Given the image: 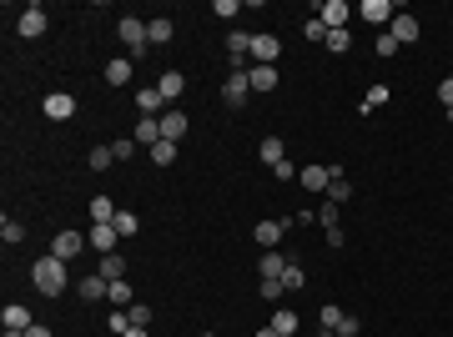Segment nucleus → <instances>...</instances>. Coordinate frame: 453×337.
Instances as JSON below:
<instances>
[{"label":"nucleus","instance_id":"ea45409f","mask_svg":"<svg viewBox=\"0 0 453 337\" xmlns=\"http://www.w3.org/2000/svg\"><path fill=\"white\" fill-rule=\"evenodd\" d=\"M343 317H348V312H337V307L327 302V307H322V332H337V327H343Z\"/></svg>","mask_w":453,"mask_h":337},{"label":"nucleus","instance_id":"1a4fd4ad","mask_svg":"<svg viewBox=\"0 0 453 337\" xmlns=\"http://www.w3.org/2000/svg\"><path fill=\"white\" fill-rule=\"evenodd\" d=\"M81 247H86V237H81V232H55V242H50V257L71 262V257H81Z\"/></svg>","mask_w":453,"mask_h":337},{"label":"nucleus","instance_id":"c03bdc74","mask_svg":"<svg viewBox=\"0 0 453 337\" xmlns=\"http://www.w3.org/2000/svg\"><path fill=\"white\" fill-rule=\"evenodd\" d=\"M317 221H322V227H337V201H322V211H317Z\"/></svg>","mask_w":453,"mask_h":337},{"label":"nucleus","instance_id":"4be33fe9","mask_svg":"<svg viewBox=\"0 0 453 337\" xmlns=\"http://www.w3.org/2000/svg\"><path fill=\"white\" fill-rule=\"evenodd\" d=\"M106 292H111V282H106V277H101V272H91V277H86V282H81V297H86V302H101Z\"/></svg>","mask_w":453,"mask_h":337},{"label":"nucleus","instance_id":"37998d69","mask_svg":"<svg viewBox=\"0 0 453 337\" xmlns=\"http://www.w3.org/2000/svg\"><path fill=\"white\" fill-rule=\"evenodd\" d=\"M242 6H237V0H217V6H212V16H222V21H232Z\"/></svg>","mask_w":453,"mask_h":337},{"label":"nucleus","instance_id":"b1692460","mask_svg":"<svg viewBox=\"0 0 453 337\" xmlns=\"http://www.w3.org/2000/svg\"><path fill=\"white\" fill-rule=\"evenodd\" d=\"M146 40H151V45H166V40H172V21H166V16L146 21Z\"/></svg>","mask_w":453,"mask_h":337},{"label":"nucleus","instance_id":"9b49d317","mask_svg":"<svg viewBox=\"0 0 453 337\" xmlns=\"http://www.w3.org/2000/svg\"><path fill=\"white\" fill-rule=\"evenodd\" d=\"M116 242H121V232L111 227V221H91V247L106 257V252H116Z\"/></svg>","mask_w":453,"mask_h":337},{"label":"nucleus","instance_id":"09e8293b","mask_svg":"<svg viewBox=\"0 0 453 337\" xmlns=\"http://www.w3.org/2000/svg\"><path fill=\"white\" fill-rule=\"evenodd\" d=\"M363 332V322L358 317H343V327H337V337H358Z\"/></svg>","mask_w":453,"mask_h":337},{"label":"nucleus","instance_id":"2eb2a0df","mask_svg":"<svg viewBox=\"0 0 453 337\" xmlns=\"http://www.w3.org/2000/svg\"><path fill=\"white\" fill-rule=\"evenodd\" d=\"M156 121H161V141H177V136H187V111H177V106H172V111H161Z\"/></svg>","mask_w":453,"mask_h":337},{"label":"nucleus","instance_id":"58836bf2","mask_svg":"<svg viewBox=\"0 0 453 337\" xmlns=\"http://www.w3.org/2000/svg\"><path fill=\"white\" fill-rule=\"evenodd\" d=\"M373 50H378V55H398L403 45H398V40H393L388 31H378V40H373Z\"/></svg>","mask_w":453,"mask_h":337},{"label":"nucleus","instance_id":"4468645a","mask_svg":"<svg viewBox=\"0 0 453 337\" xmlns=\"http://www.w3.org/2000/svg\"><path fill=\"white\" fill-rule=\"evenodd\" d=\"M252 96V86H247V71H232V76H226V86H222V101L226 106H242Z\"/></svg>","mask_w":453,"mask_h":337},{"label":"nucleus","instance_id":"393cba45","mask_svg":"<svg viewBox=\"0 0 453 337\" xmlns=\"http://www.w3.org/2000/svg\"><path fill=\"white\" fill-rule=\"evenodd\" d=\"M277 282H282V287H288V292H302V287H307V272H302L298 262H288V272H282V277H277Z\"/></svg>","mask_w":453,"mask_h":337},{"label":"nucleus","instance_id":"de8ad7c7","mask_svg":"<svg viewBox=\"0 0 453 337\" xmlns=\"http://www.w3.org/2000/svg\"><path fill=\"white\" fill-rule=\"evenodd\" d=\"M438 101H443V111L453 106V76H443V81H438Z\"/></svg>","mask_w":453,"mask_h":337},{"label":"nucleus","instance_id":"a19ab883","mask_svg":"<svg viewBox=\"0 0 453 337\" xmlns=\"http://www.w3.org/2000/svg\"><path fill=\"white\" fill-rule=\"evenodd\" d=\"M126 317H131V327H146V322H151V307H146V302H131Z\"/></svg>","mask_w":453,"mask_h":337},{"label":"nucleus","instance_id":"864d4df0","mask_svg":"<svg viewBox=\"0 0 453 337\" xmlns=\"http://www.w3.org/2000/svg\"><path fill=\"white\" fill-rule=\"evenodd\" d=\"M6 337H26V332H11V327H6Z\"/></svg>","mask_w":453,"mask_h":337},{"label":"nucleus","instance_id":"6e6552de","mask_svg":"<svg viewBox=\"0 0 453 337\" xmlns=\"http://www.w3.org/2000/svg\"><path fill=\"white\" fill-rule=\"evenodd\" d=\"M277 55H282V40L277 35H252V61L257 66H277Z\"/></svg>","mask_w":453,"mask_h":337},{"label":"nucleus","instance_id":"2f4dec72","mask_svg":"<svg viewBox=\"0 0 453 337\" xmlns=\"http://www.w3.org/2000/svg\"><path fill=\"white\" fill-rule=\"evenodd\" d=\"M282 292H288V287H282L277 277H262V282H257V297L262 302H282Z\"/></svg>","mask_w":453,"mask_h":337},{"label":"nucleus","instance_id":"6ab92c4d","mask_svg":"<svg viewBox=\"0 0 453 337\" xmlns=\"http://www.w3.org/2000/svg\"><path fill=\"white\" fill-rule=\"evenodd\" d=\"M156 91H161V101H177V96L187 91V76H182V71H166V76L156 81Z\"/></svg>","mask_w":453,"mask_h":337},{"label":"nucleus","instance_id":"72a5a7b5","mask_svg":"<svg viewBox=\"0 0 453 337\" xmlns=\"http://www.w3.org/2000/svg\"><path fill=\"white\" fill-rule=\"evenodd\" d=\"M0 242H6V247H16V242H26V227H21V221H0Z\"/></svg>","mask_w":453,"mask_h":337},{"label":"nucleus","instance_id":"e433bc0d","mask_svg":"<svg viewBox=\"0 0 453 337\" xmlns=\"http://www.w3.org/2000/svg\"><path fill=\"white\" fill-rule=\"evenodd\" d=\"M106 302H116V307H131V282H126V277H121V282H111Z\"/></svg>","mask_w":453,"mask_h":337},{"label":"nucleus","instance_id":"49530a36","mask_svg":"<svg viewBox=\"0 0 453 337\" xmlns=\"http://www.w3.org/2000/svg\"><path fill=\"white\" fill-rule=\"evenodd\" d=\"M302 35H307V40H327V26H322V21H307Z\"/></svg>","mask_w":453,"mask_h":337},{"label":"nucleus","instance_id":"c85d7f7f","mask_svg":"<svg viewBox=\"0 0 453 337\" xmlns=\"http://www.w3.org/2000/svg\"><path fill=\"white\" fill-rule=\"evenodd\" d=\"M91 221H116V201L111 197H91Z\"/></svg>","mask_w":453,"mask_h":337},{"label":"nucleus","instance_id":"f704fd0d","mask_svg":"<svg viewBox=\"0 0 453 337\" xmlns=\"http://www.w3.org/2000/svg\"><path fill=\"white\" fill-rule=\"evenodd\" d=\"M322 45H327L332 55H343V50H353V35H348V31H327V40H322Z\"/></svg>","mask_w":453,"mask_h":337},{"label":"nucleus","instance_id":"5701e85b","mask_svg":"<svg viewBox=\"0 0 453 337\" xmlns=\"http://www.w3.org/2000/svg\"><path fill=\"white\" fill-rule=\"evenodd\" d=\"M96 272H101V277H106V282H121V277H126V262H121V257H116V252H106V257H101V267H96Z\"/></svg>","mask_w":453,"mask_h":337},{"label":"nucleus","instance_id":"412c9836","mask_svg":"<svg viewBox=\"0 0 453 337\" xmlns=\"http://www.w3.org/2000/svg\"><path fill=\"white\" fill-rule=\"evenodd\" d=\"M131 81V61L116 55V61H106V86H126Z\"/></svg>","mask_w":453,"mask_h":337},{"label":"nucleus","instance_id":"6e6d98bb","mask_svg":"<svg viewBox=\"0 0 453 337\" xmlns=\"http://www.w3.org/2000/svg\"><path fill=\"white\" fill-rule=\"evenodd\" d=\"M322 337H332V332H322Z\"/></svg>","mask_w":453,"mask_h":337},{"label":"nucleus","instance_id":"bb28decb","mask_svg":"<svg viewBox=\"0 0 453 337\" xmlns=\"http://www.w3.org/2000/svg\"><path fill=\"white\" fill-rule=\"evenodd\" d=\"M257 272H262V277H282V272H288V262H282V252H262V257H257Z\"/></svg>","mask_w":453,"mask_h":337},{"label":"nucleus","instance_id":"79ce46f5","mask_svg":"<svg viewBox=\"0 0 453 337\" xmlns=\"http://www.w3.org/2000/svg\"><path fill=\"white\" fill-rule=\"evenodd\" d=\"M111 151H116V161H131V151H136V136H121V141H111Z\"/></svg>","mask_w":453,"mask_h":337},{"label":"nucleus","instance_id":"a18cd8bd","mask_svg":"<svg viewBox=\"0 0 453 337\" xmlns=\"http://www.w3.org/2000/svg\"><path fill=\"white\" fill-rule=\"evenodd\" d=\"M272 177H277V182H293V177H298V172H293V161H288V156H282V161H277V166H272Z\"/></svg>","mask_w":453,"mask_h":337},{"label":"nucleus","instance_id":"dca6fc26","mask_svg":"<svg viewBox=\"0 0 453 337\" xmlns=\"http://www.w3.org/2000/svg\"><path fill=\"white\" fill-rule=\"evenodd\" d=\"M0 322H6L11 332H26V327H36V317H31V307H26V302H11L6 312H0Z\"/></svg>","mask_w":453,"mask_h":337},{"label":"nucleus","instance_id":"f03ea898","mask_svg":"<svg viewBox=\"0 0 453 337\" xmlns=\"http://www.w3.org/2000/svg\"><path fill=\"white\" fill-rule=\"evenodd\" d=\"M353 16H358V11L348 6V0H322V6H317V21H322L327 31H348Z\"/></svg>","mask_w":453,"mask_h":337},{"label":"nucleus","instance_id":"39448f33","mask_svg":"<svg viewBox=\"0 0 453 337\" xmlns=\"http://www.w3.org/2000/svg\"><path fill=\"white\" fill-rule=\"evenodd\" d=\"M388 35H393V40H398V45H418V35H423V26H418L413 16H403V11H398V16H393V26H388Z\"/></svg>","mask_w":453,"mask_h":337},{"label":"nucleus","instance_id":"473e14b6","mask_svg":"<svg viewBox=\"0 0 453 337\" xmlns=\"http://www.w3.org/2000/svg\"><path fill=\"white\" fill-rule=\"evenodd\" d=\"M388 101H393V91H388V86H373V91H368V101H363V116H373V111H378V106H388Z\"/></svg>","mask_w":453,"mask_h":337},{"label":"nucleus","instance_id":"cd10ccee","mask_svg":"<svg viewBox=\"0 0 453 337\" xmlns=\"http://www.w3.org/2000/svg\"><path fill=\"white\" fill-rule=\"evenodd\" d=\"M348 197H353V182L343 177V166H337V177L327 182V201H348Z\"/></svg>","mask_w":453,"mask_h":337},{"label":"nucleus","instance_id":"7ed1b4c3","mask_svg":"<svg viewBox=\"0 0 453 337\" xmlns=\"http://www.w3.org/2000/svg\"><path fill=\"white\" fill-rule=\"evenodd\" d=\"M116 31H121V40L131 45V61H141V55H146V45H151V40H146V21H141V16H126Z\"/></svg>","mask_w":453,"mask_h":337},{"label":"nucleus","instance_id":"20e7f679","mask_svg":"<svg viewBox=\"0 0 453 337\" xmlns=\"http://www.w3.org/2000/svg\"><path fill=\"white\" fill-rule=\"evenodd\" d=\"M358 16H363L368 26H393L398 6H393V0H363V6H358Z\"/></svg>","mask_w":453,"mask_h":337},{"label":"nucleus","instance_id":"a211bd4d","mask_svg":"<svg viewBox=\"0 0 453 337\" xmlns=\"http://www.w3.org/2000/svg\"><path fill=\"white\" fill-rule=\"evenodd\" d=\"M131 136H136V146H156V141H161V121H156V116H141Z\"/></svg>","mask_w":453,"mask_h":337},{"label":"nucleus","instance_id":"423d86ee","mask_svg":"<svg viewBox=\"0 0 453 337\" xmlns=\"http://www.w3.org/2000/svg\"><path fill=\"white\" fill-rule=\"evenodd\" d=\"M282 232H288V221H257V227H252V242H257L262 252H277Z\"/></svg>","mask_w":453,"mask_h":337},{"label":"nucleus","instance_id":"aec40b11","mask_svg":"<svg viewBox=\"0 0 453 337\" xmlns=\"http://www.w3.org/2000/svg\"><path fill=\"white\" fill-rule=\"evenodd\" d=\"M272 332H277V337H298V312H293V307H277V312H272Z\"/></svg>","mask_w":453,"mask_h":337},{"label":"nucleus","instance_id":"0eeeda50","mask_svg":"<svg viewBox=\"0 0 453 337\" xmlns=\"http://www.w3.org/2000/svg\"><path fill=\"white\" fill-rule=\"evenodd\" d=\"M45 116H50V121H71V116H76V96L50 91V96H45Z\"/></svg>","mask_w":453,"mask_h":337},{"label":"nucleus","instance_id":"ddd939ff","mask_svg":"<svg viewBox=\"0 0 453 337\" xmlns=\"http://www.w3.org/2000/svg\"><path fill=\"white\" fill-rule=\"evenodd\" d=\"M16 31H21L26 40L45 35V11H40V6H26V11H21V21H16Z\"/></svg>","mask_w":453,"mask_h":337},{"label":"nucleus","instance_id":"5fc2aeb1","mask_svg":"<svg viewBox=\"0 0 453 337\" xmlns=\"http://www.w3.org/2000/svg\"><path fill=\"white\" fill-rule=\"evenodd\" d=\"M202 337H217V332H202Z\"/></svg>","mask_w":453,"mask_h":337},{"label":"nucleus","instance_id":"f8f14e48","mask_svg":"<svg viewBox=\"0 0 453 337\" xmlns=\"http://www.w3.org/2000/svg\"><path fill=\"white\" fill-rule=\"evenodd\" d=\"M332 177H337V166H302V172H298V182H302L307 192H327Z\"/></svg>","mask_w":453,"mask_h":337},{"label":"nucleus","instance_id":"7c9ffc66","mask_svg":"<svg viewBox=\"0 0 453 337\" xmlns=\"http://www.w3.org/2000/svg\"><path fill=\"white\" fill-rule=\"evenodd\" d=\"M111 227H116L121 237H136V232H141V216H136V211H116V221H111Z\"/></svg>","mask_w":453,"mask_h":337},{"label":"nucleus","instance_id":"8fccbe9b","mask_svg":"<svg viewBox=\"0 0 453 337\" xmlns=\"http://www.w3.org/2000/svg\"><path fill=\"white\" fill-rule=\"evenodd\" d=\"M26 337H50V327H40V322H36V327H26Z\"/></svg>","mask_w":453,"mask_h":337},{"label":"nucleus","instance_id":"c9c22d12","mask_svg":"<svg viewBox=\"0 0 453 337\" xmlns=\"http://www.w3.org/2000/svg\"><path fill=\"white\" fill-rule=\"evenodd\" d=\"M151 161H156V166H172V161H177V141H156V146H151Z\"/></svg>","mask_w":453,"mask_h":337},{"label":"nucleus","instance_id":"4c0bfd02","mask_svg":"<svg viewBox=\"0 0 453 337\" xmlns=\"http://www.w3.org/2000/svg\"><path fill=\"white\" fill-rule=\"evenodd\" d=\"M111 161H116V151H111V146H91V172H106Z\"/></svg>","mask_w":453,"mask_h":337},{"label":"nucleus","instance_id":"3c124183","mask_svg":"<svg viewBox=\"0 0 453 337\" xmlns=\"http://www.w3.org/2000/svg\"><path fill=\"white\" fill-rule=\"evenodd\" d=\"M121 337H151V332H146V327H126Z\"/></svg>","mask_w":453,"mask_h":337},{"label":"nucleus","instance_id":"9d476101","mask_svg":"<svg viewBox=\"0 0 453 337\" xmlns=\"http://www.w3.org/2000/svg\"><path fill=\"white\" fill-rule=\"evenodd\" d=\"M247 55H252V35L247 31H232V35H226V61H232V71H242Z\"/></svg>","mask_w":453,"mask_h":337},{"label":"nucleus","instance_id":"a878e982","mask_svg":"<svg viewBox=\"0 0 453 337\" xmlns=\"http://www.w3.org/2000/svg\"><path fill=\"white\" fill-rule=\"evenodd\" d=\"M257 156H262V161H267V166H277V161H282V156H288V146H282V136H267V141H262V146H257Z\"/></svg>","mask_w":453,"mask_h":337},{"label":"nucleus","instance_id":"f257e3e1","mask_svg":"<svg viewBox=\"0 0 453 337\" xmlns=\"http://www.w3.org/2000/svg\"><path fill=\"white\" fill-rule=\"evenodd\" d=\"M31 282H36V292H40V297L66 292V262H61V257H40V262L31 267Z\"/></svg>","mask_w":453,"mask_h":337},{"label":"nucleus","instance_id":"603ef678","mask_svg":"<svg viewBox=\"0 0 453 337\" xmlns=\"http://www.w3.org/2000/svg\"><path fill=\"white\" fill-rule=\"evenodd\" d=\"M257 337H277V332H272V322H267V327H262V332H257Z\"/></svg>","mask_w":453,"mask_h":337},{"label":"nucleus","instance_id":"c756f323","mask_svg":"<svg viewBox=\"0 0 453 337\" xmlns=\"http://www.w3.org/2000/svg\"><path fill=\"white\" fill-rule=\"evenodd\" d=\"M136 106H141V116H156V111H161V91H156V86L136 91Z\"/></svg>","mask_w":453,"mask_h":337},{"label":"nucleus","instance_id":"f3484780","mask_svg":"<svg viewBox=\"0 0 453 337\" xmlns=\"http://www.w3.org/2000/svg\"><path fill=\"white\" fill-rule=\"evenodd\" d=\"M247 86L252 91H277V66H252L247 71Z\"/></svg>","mask_w":453,"mask_h":337}]
</instances>
